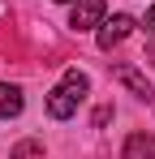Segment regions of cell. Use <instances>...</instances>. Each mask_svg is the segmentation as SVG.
<instances>
[{
	"label": "cell",
	"instance_id": "cell-1",
	"mask_svg": "<svg viewBox=\"0 0 155 159\" xmlns=\"http://www.w3.org/2000/svg\"><path fill=\"white\" fill-rule=\"evenodd\" d=\"M86 90H91L86 73H78V69H65L60 86L48 95V116H56V120H69V116L78 112V103L86 99Z\"/></svg>",
	"mask_w": 155,
	"mask_h": 159
},
{
	"label": "cell",
	"instance_id": "cell-2",
	"mask_svg": "<svg viewBox=\"0 0 155 159\" xmlns=\"http://www.w3.org/2000/svg\"><path fill=\"white\" fill-rule=\"evenodd\" d=\"M129 30H134V17H129V13H116V17L99 22V48H103V52H112L121 39H129Z\"/></svg>",
	"mask_w": 155,
	"mask_h": 159
},
{
	"label": "cell",
	"instance_id": "cell-3",
	"mask_svg": "<svg viewBox=\"0 0 155 159\" xmlns=\"http://www.w3.org/2000/svg\"><path fill=\"white\" fill-rule=\"evenodd\" d=\"M103 22V0H78L73 13H69V26L73 30H95Z\"/></svg>",
	"mask_w": 155,
	"mask_h": 159
},
{
	"label": "cell",
	"instance_id": "cell-4",
	"mask_svg": "<svg viewBox=\"0 0 155 159\" xmlns=\"http://www.w3.org/2000/svg\"><path fill=\"white\" fill-rule=\"evenodd\" d=\"M112 78L121 82V86H129V90H134L138 99H151V95H155V86H151L147 78H142L138 69H129V65H116V69H112Z\"/></svg>",
	"mask_w": 155,
	"mask_h": 159
},
{
	"label": "cell",
	"instance_id": "cell-5",
	"mask_svg": "<svg viewBox=\"0 0 155 159\" xmlns=\"http://www.w3.org/2000/svg\"><path fill=\"white\" fill-rule=\"evenodd\" d=\"M121 159H155V133H129Z\"/></svg>",
	"mask_w": 155,
	"mask_h": 159
},
{
	"label": "cell",
	"instance_id": "cell-6",
	"mask_svg": "<svg viewBox=\"0 0 155 159\" xmlns=\"http://www.w3.org/2000/svg\"><path fill=\"white\" fill-rule=\"evenodd\" d=\"M22 90L17 86H9V82H0V120H9V116H17L22 112Z\"/></svg>",
	"mask_w": 155,
	"mask_h": 159
},
{
	"label": "cell",
	"instance_id": "cell-7",
	"mask_svg": "<svg viewBox=\"0 0 155 159\" xmlns=\"http://www.w3.org/2000/svg\"><path fill=\"white\" fill-rule=\"evenodd\" d=\"M9 159H43V142L26 138V142H17V146L9 151Z\"/></svg>",
	"mask_w": 155,
	"mask_h": 159
},
{
	"label": "cell",
	"instance_id": "cell-8",
	"mask_svg": "<svg viewBox=\"0 0 155 159\" xmlns=\"http://www.w3.org/2000/svg\"><path fill=\"white\" fill-rule=\"evenodd\" d=\"M108 120H112V107H99V112H95V129H103Z\"/></svg>",
	"mask_w": 155,
	"mask_h": 159
},
{
	"label": "cell",
	"instance_id": "cell-9",
	"mask_svg": "<svg viewBox=\"0 0 155 159\" xmlns=\"http://www.w3.org/2000/svg\"><path fill=\"white\" fill-rule=\"evenodd\" d=\"M147 26H155V4H151V13H147Z\"/></svg>",
	"mask_w": 155,
	"mask_h": 159
},
{
	"label": "cell",
	"instance_id": "cell-10",
	"mask_svg": "<svg viewBox=\"0 0 155 159\" xmlns=\"http://www.w3.org/2000/svg\"><path fill=\"white\" fill-rule=\"evenodd\" d=\"M56 4H73V0H56Z\"/></svg>",
	"mask_w": 155,
	"mask_h": 159
}]
</instances>
